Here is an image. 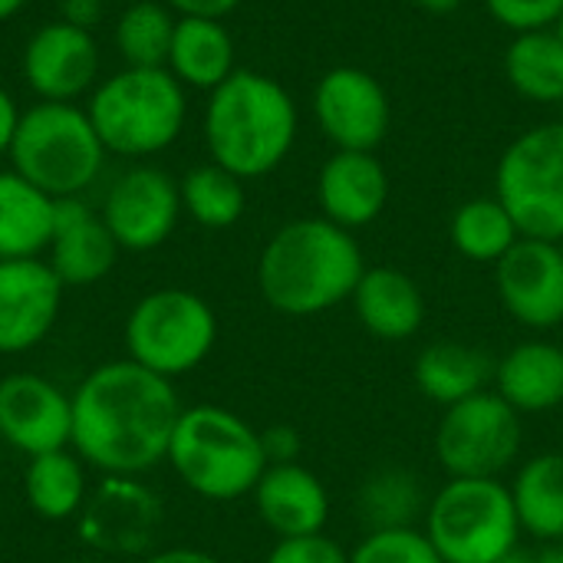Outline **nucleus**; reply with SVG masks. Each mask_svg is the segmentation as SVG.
I'll return each mask as SVG.
<instances>
[{"label": "nucleus", "instance_id": "f257e3e1", "mask_svg": "<svg viewBox=\"0 0 563 563\" xmlns=\"http://www.w3.org/2000/svg\"><path fill=\"white\" fill-rule=\"evenodd\" d=\"M181 402L172 379L115 360L96 366L73 393V449L82 465L132 478L168 459Z\"/></svg>", "mask_w": 563, "mask_h": 563}, {"label": "nucleus", "instance_id": "f03ea898", "mask_svg": "<svg viewBox=\"0 0 563 563\" xmlns=\"http://www.w3.org/2000/svg\"><path fill=\"white\" fill-rule=\"evenodd\" d=\"M363 274L366 257L356 234L323 214L287 221L257 257L261 297L284 317H320L346 303Z\"/></svg>", "mask_w": 563, "mask_h": 563}, {"label": "nucleus", "instance_id": "7ed1b4c3", "mask_svg": "<svg viewBox=\"0 0 563 563\" xmlns=\"http://www.w3.org/2000/svg\"><path fill=\"white\" fill-rule=\"evenodd\" d=\"M300 115L294 96L267 73L234 69L205 106V145L214 165L238 178L277 172L297 145Z\"/></svg>", "mask_w": 563, "mask_h": 563}, {"label": "nucleus", "instance_id": "20e7f679", "mask_svg": "<svg viewBox=\"0 0 563 563\" xmlns=\"http://www.w3.org/2000/svg\"><path fill=\"white\" fill-rule=\"evenodd\" d=\"M86 115L109 155L148 158L178 142L188 119V89L165 66H125L96 82Z\"/></svg>", "mask_w": 563, "mask_h": 563}, {"label": "nucleus", "instance_id": "39448f33", "mask_svg": "<svg viewBox=\"0 0 563 563\" xmlns=\"http://www.w3.org/2000/svg\"><path fill=\"white\" fill-rule=\"evenodd\" d=\"M165 462L188 492L208 501L247 498L267 472L261 432L224 406L185 409Z\"/></svg>", "mask_w": 563, "mask_h": 563}, {"label": "nucleus", "instance_id": "423d86ee", "mask_svg": "<svg viewBox=\"0 0 563 563\" xmlns=\"http://www.w3.org/2000/svg\"><path fill=\"white\" fill-rule=\"evenodd\" d=\"M106 155L86 109L76 102H36L23 109L7 158L16 175L59 201L86 191L99 178Z\"/></svg>", "mask_w": 563, "mask_h": 563}, {"label": "nucleus", "instance_id": "0eeeda50", "mask_svg": "<svg viewBox=\"0 0 563 563\" xmlns=\"http://www.w3.org/2000/svg\"><path fill=\"white\" fill-rule=\"evenodd\" d=\"M422 531L445 563H498L525 534L501 478H449L429 498Z\"/></svg>", "mask_w": 563, "mask_h": 563}, {"label": "nucleus", "instance_id": "6e6552de", "mask_svg": "<svg viewBox=\"0 0 563 563\" xmlns=\"http://www.w3.org/2000/svg\"><path fill=\"white\" fill-rule=\"evenodd\" d=\"M218 343V317L211 303L185 287H162L145 294L125 320L129 360L165 376L198 369Z\"/></svg>", "mask_w": 563, "mask_h": 563}, {"label": "nucleus", "instance_id": "1a4fd4ad", "mask_svg": "<svg viewBox=\"0 0 563 563\" xmlns=\"http://www.w3.org/2000/svg\"><path fill=\"white\" fill-rule=\"evenodd\" d=\"M495 198L521 238L563 244V119L525 129L498 158Z\"/></svg>", "mask_w": 563, "mask_h": 563}, {"label": "nucleus", "instance_id": "9d476101", "mask_svg": "<svg viewBox=\"0 0 563 563\" xmlns=\"http://www.w3.org/2000/svg\"><path fill=\"white\" fill-rule=\"evenodd\" d=\"M525 416L495 389L449 406L435 429V459L449 478H501L525 445Z\"/></svg>", "mask_w": 563, "mask_h": 563}, {"label": "nucleus", "instance_id": "9b49d317", "mask_svg": "<svg viewBox=\"0 0 563 563\" xmlns=\"http://www.w3.org/2000/svg\"><path fill=\"white\" fill-rule=\"evenodd\" d=\"M313 119L336 152H376L393 125L386 86L360 66H333L313 86Z\"/></svg>", "mask_w": 563, "mask_h": 563}, {"label": "nucleus", "instance_id": "f8f14e48", "mask_svg": "<svg viewBox=\"0 0 563 563\" xmlns=\"http://www.w3.org/2000/svg\"><path fill=\"white\" fill-rule=\"evenodd\" d=\"M181 211L178 181L165 168L135 165L109 185L99 214L122 251L145 254L172 238Z\"/></svg>", "mask_w": 563, "mask_h": 563}, {"label": "nucleus", "instance_id": "ddd939ff", "mask_svg": "<svg viewBox=\"0 0 563 563\" xmlns=\"http://www.w3.org/2000/svg\"><path fill=\"white\" fill-rule=\"evenodd\" d=\"M498 300L528 330H554L563 323V244L521 238L495 264Z\"/></svg>", "mask_w": 563, "mask_h": 563}, {"label": "nucleus", "instance_id": "4468645a", "mask_svg": "<svg viewBox=\"0 0 563 563\" xmlns=\"http://www.w3.org/2000/svg\"><path fill=\"white\" fill-rule=\"evenodd\" d=\"M23 79L40 102H76L99 79V43L92 30L66 20L43 23L23 46Z\"/></svg>", "mask_w": 563, "mask_h": 563}, {"label": "nucleus", "instance_id": "2eb2a0df", "mask_svg": "<svg viewBox=\"0 0 563 563\" xmlns=\"http://www.w3.org/2000/svg\"><path fill=\"white\" fill-rule=\"evenodd\" d=\"M0 439L23 455H46L73 442V396L40 373L0 379Z\"/></svg>", "mask_w": 563, "mask_h": 563}, {"label": "nucleus", "instance_id": "dca6fc26", "mask_svg": "<svg viewBox=\"0 0 563 563\" xmlns=\"http://www.w3.org/2000/svg\"><path fill=\"white\" fill-rule=\"evenodd\" d=\"M63 284L43 257L0 261V353H26L56 327Z\"/></svg>", "mask_w": 563, "mask_h": 563}, {"label": "nucleus", "instance_id": "f3484780", "mask_svg": "<svg viewBox=\"0 0 563 563\" xmlns=\"http://www.w3.org/2000/svg\"><path fill=\"white\" fill-rule=\"evenodd\" d=\"M389 201V172L376 152H333L317 172V208L327 221L360 231Z\"/></svg>", "mask_w": 563, "mask_h": 563}, {"label": "nucleus", "instance_id": "a211bd4d", "mask_svg": "<svg viewBox=\"0 0 563 563\" xmlns=\"http://www.w3.org/2000/svg\"><path fill=\"white\" fill-rule=\"evenodd\" d=\"M119 244L106 228L102 214H96L79 198L56 201V228L49 241V267L63 287H92L115 267Z\"/></svg>", "mask_w": 563, "mask_h": 563}, {"label": "nucleus", "instance_id": "6ab92c4d", "mask_svg": "<svg viewBox=\"0 0 563 563\" xmlns=\"http://www.w3.org/2000/svg\"><path fill=\"white\" fill-rule=\"evenodd\" d=\"M158 518H162V505L148 488L109 475V482L96 492V498L82 511L79 531L86 544L106 554H139L148 548Z\"/></svg>", "mask_w": 563, "mask_h": 563}, {"label": "nucleus", "instance_id": "aec40b11", "mask_svg": "<svg viewBox=\"0 0 563 563\" xmlns=\"http://www.w3.org/2000/svg\"><path fill=\"white\" fill-rule=\"evenodd\" d=\"M251 498L261 521L277 538L320 534L330 521V492L320 475H313L300 462L267 465Z\"/></svg>", "mask_w": 563, "mask_h": 563}, {"label": "nucleus", "instance_id": "412c9836", "mask_svg": "<svg viewBox=\"0 0 563 563\" xmlns=\"http://www.w3.org/2000/svg\"><path fill=\"white\" fill-rule=\"evenodd\" d=\"M492 389L518 416H548L563 406V346L554 340L515 343L495 360Z\"/></svg>", "mask_w": 563, "mask_h": 563}, {"label": "nucleus", "instance_id": "4be33fe9", "mask_svg": "<svg viewBox=\"0 0 563 563\" xmlns=\"http://www.w3.org/2000/svg\"><path fill=\"white\" fill-rule=\"evenodd\" d=\"M350 300L363 330L383 343L412 340L426 323V297L419 284L389 264L366 267Z\"/></svg>", "mask_w": 563, "mask_h": 563}, {"label": "nucleus", "instance_id": "5701e85b", "mask_svg": "<svg viewBox=\"0 0 563 563\" xmlns=\"http://www.w3.org/2000/svg\"><path fill=\"white\" fill-rule=\"evenodd\" d=\"M412 379H416V389L429 402L449 409L462 399H472L492 389L495 360L482 346H472L462 340H435L416 356Z\"/></svg>", "mask_w": 563, "mask_h": 563}, {"label": "nucleus", "instance_id": "b1692460", "mask_svg": "<svg viewBox=\"0 0 563 563\" xmlns=\"http://www.w3.org/2000/svg\"><path fill=\"white\" fill-rule=\"evenodd\" d=\"M165 69L185 86L211 92L238 69L234 36L224 20L178 16Z\"/></svg>", "mask_w": 563, "mask_h": 563}, {"label": "nucleus", "instance_id": "393cba45", "mask_svg": "<svg viewBox=\"0 0 563 563\" xmlns=\"http://www.w3.org/2000/svg\"><path fill=\"white\" fill-rule=\"evenodd\" d=\"M56 228V198L16 175L0 172V261L40 257Z\"/></svg>", "mask_w": 563, "mask_h": 563}, {"label": "nucleus", "instance_id": "a878e982", "mask_svg": "<svg viewBox=\"0 0 563 563\" xmlns=\"http://www.w3.org/2000/svg\"><path fill=\"white\" fill-rule=\"evenodd\" d=\"M508 488L521 531L538 544H558L563 538V452L551 449L525 459Z\"/></svg>", "mask_w": 563, "mask_h": 563}, {"label": "nucleus", "instance_id": "bb28decb", "mask_svg": "<svg viewBox=\"0 0 563 563\" xmlns=\"http://www.w3.org/2000/svg\"><path fill=\"white\" fill-rule=\"evenodd\" d=\"M508 86L541 106H563V40L554 26L511 33L505 49Z\"/></svg>", "mask_w": 563, "mask_h": 563}, {"label": "nucleus", "instance_id": "cd10ccee", "mask_svg": "<svg viewBox=\"0 0 563 563\" xmlns=\"http://www.w3.org/2000/svg\"><path fill=\"white\" fill-rule=\"evenodd\" d=\"M356 508L366 531L419 528L429 508V492L412 468L386 465L366 475V482L356 492Z\"/></svg>", "mask_w": 563, "mask_h": 563}, {"label": "nucleus", "instance_id": "c85d7f7f", "mask_svg": "<svg viewBox=\"0 0 563 563\" xmlns=\"http://www.w3.org/2000/svg\"><path fill=\"white\" fill-rule=\"evenodd\" d=\"M26 505L43 521H69L82 511L86 498V468L82 459L69 449L33 455L23 472Z\"/></svg>", "mask_w": 563, "mask_h": 563}, {"label": "nucleus", "instance_id": "c756f323", "mask_svg": "<svg viewBox=\"0 0 563 563\" xmlns=\"http://www.w3.org/2000/svg\"><path fill=\"white\" fill-rule=\"evenodd\" d=\"M449 238L465 261L498 264L521 241V231L495 195H482L455 208L449 221Z\"/></svg>", "mask_w": 563, "mask_h": 563}, {"label": "nucleus", "instance_id": "7c9ffc66", "mask_svg": "<svg viewBox=\"0 0 563 563\" xmlns=\"http://www.w3.org/2000/svg\"><path fill=\"white\" fill-rule=\"evenodd\" d=\"M178 188H181L185 214L208 231L234 228L244 218V208H247L244 178H238L234 172H228L214 162L195 165L178 181Z\"/></svg>", "mask_w": 563, "mask_h": 563}, {"label": "nucleus", "instance_id": "2f4dec72", "mask_svg": "<svg viewBox=\"0 0 563 563\" xmlns=\"http://www.w3.org/2000/svg\"><path fill=\"white\" fill-rule=\"evenodd\" d=\"M178 13L168 3L158 0H139L125 7L115 20V53L122 56L125 66L135 69H158L168 63L172 36H175Z\"/></svg>", "mask_w": 563, "mask_h": 563}, {"label": "nucleus", "instance_id": "473e14b6", "mask_svg": "<svg viewBox=\"0 0 563 563\" xmlns=\"http://www.w3.org/2000/svg\"><path fill=\"white\" fill-rule=\"evenodd\" d=\"M350 563H445L422 528L366 531V538L350 551Z\"/></svg>", "mask_w": 563, "mask_h": 563}, {"label": "nucleus", "instance_id": "72a5a7b5", "mask_svg": "<svg viewBox=\"0 0 563 563\" xmlns=\"http://www.w3.org/2000/svg\"><path fill=\"white\" fill-rule=\"evenodd\" d=\"M485 7L511 33L548 30L563 13V0H485Z\"/></svg>", "mask_w": 563, "mask_h": 563}, {"label": "nucleus", "instance_id": "f704fd0d", "mask_svg": "<svg viewBox=\"0 0 563 563\" xmlns=\"http://www.w3.org/2000/svg\"><path fill=\"white\" fill-rule=\"evenodd\" d=\"M264 563H350V551L320 531L303 538H277Z\"/></svg>", "mask_w": 563, "mask_h": 563}, {"label": "nucleus", "instance_id": "c9c22d12", "mask_svg": "<svg viewBox=\"0 0 563 563\" xmlns=\"http://www.w3.org/2000/svg\"><path fill=\"white\" fill-rule=\"evenodd\" d=\"M261 445H264L267 465L300 462V452H303V439H300V432L294 426H267L261 432Z\"/></svg>", "mask_w": 563, "mask_h": 563}, {"label": "nucleus", "instance_id": "e433bc0d", "mask_svg": "<svg viewBox=\"0 0 563 563\" xmlns=\"http://www.w3.org/2000/svg\"><path fill=\"white\" fill-rule=\"evenodd\" d=\"M178 16H205V20H224L241 7V0H165Z\"/></svg>", "mask_w": 563, "mask_h": 563}, {"label": "nucleus", "instance_id": "4c0bfd02", "mask_svg": "<svg viewBox=\"0 0 563 563\" xmlns=\"http://www.w3.org/2000/svg\"><path fill=\"white\" fill-rule=\"evenodd\" d=\"M102 0H59V20L82 30H92L102 20Z\"/></svg>", "mask_w": 563, "mask_h": 563}, {"label": "nucleus", "instance_id": "58836bf2", "mask_svg": "<svg viewBox=\"0 0 563 563\" xmlns=\"http://www.w3.org/2000/svg\"><path fill=\"white\" fill-rule=\"evenodd\" d=\"M20 115H23V109L16 106V99H13L10 92L0 86V155H10V145H13Z\"/></svg>", "mask_w": 563, "mask_h": 563}, {"label": "nucleus", "instance_id": "ea45409f", "mask_svg": "<svg viewBox=\"0 0 563 563\" xmlns=\"http://www.w3.org/2000/svg\"><path fill=\"white\" fill-rule=\"evenodd\" d=\"M145 563H224L221 558L208 554V551H198V548H168V551H158L152 558H145Z\"/></svg>", "mask_w": 563, "mask_h": 563}, {"label": "nucleus", "instance_id": "a19ab883", "mask_svg": "<svg viewBox=\"0 0 563 563\" xmlns=\"http://www.w3.org/2000/svg\"><path fill=\"white\" fill-rule=\"evenodd\" d=\"M498 563H561V554H558V544H541V548L518 544L511 554H505Z\"/></svg>", "mask_w": 563, "mask_h": 563}, {"label": "nucleus", "instance_id": "79ce46f5", "mask_svg": "<svg viewBox=\"0 0 563 563\" xmlns=\"http://www.w3.org/2000/svg\"><path fill=\"white\" fill-rule=\"evenodd\" d=\"M416 7H422V10H429V13H452V10H459L465 0H412Z\"/></svg>", "mask_w": 563, "mask_h": 563}, {"label": "nucleus", "instance_id": "37998d69", "mask_svg": "<svg viewBox=\"0 0 563 563\" xmlns=\"http://www.w3.org/2000/svg\"><path fill=\"white\" fill-rule=\"evenodd\" d=\"M23 3H26V0H0V23H3V20H10L13 13H20V10H23Z\"/></svg>", "mask_w": 563, "mask_h": 563}, {"label": "nucleus", "instance_id": "c03bdc74", "mask_svg": "<svg viewBox=\"0 0 563 563\" xmlns=\"http://www.w3.org/2000/svg\"><path fill=\"white\" fill-rule=\"evenodd\" d=\"M554 30H558V36H561V40H563V13H561V16H558V23H554Z\"/></svg>", "mask_w": 563, "mask_h": 563}, {"label": "nucleus", "instance_id": "a18cd8bd", "mask_svg": "<svg viewBox=\"0 0 563 563\" xmlns=\"http://www.w3.org/2000/svg\"><path fill=\"white\" fill-rule=\"evenodd\" d=\"M558 554H561V563H563V538L558 541Z\"/></svg>", "mask_w": 563, "mask_h": 563}, {"label": "nucleus", "instance_id": "49530a36", "mask_svg": "<svg viewBox=\"0 0 563 563\" xmlns=\"http://www.w3.org/2000/svg\"><path fill=\"white\" fill-rule=\"evenodd\" d=\"M76 563H106V561H76Z\"/></svg>", "mask_w": 563, "mask_h": 563}]
</instances>
